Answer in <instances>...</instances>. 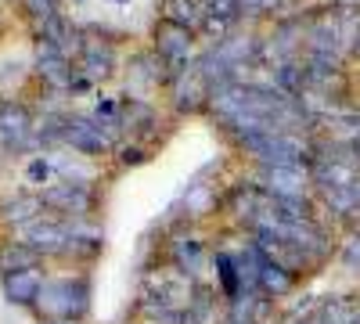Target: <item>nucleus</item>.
<instances>
[{
	"mask_svg": "<svg viewBox=\"0 0 360 324\" xmlns=\"http://www.w3.org/2000/svg\"><path fill=\"white\" fill-rule=\"evenodd\" d=\"M54 4H58V0H54Z\"/></svg>",
	"mask_w": 360,
	"mask_h": 324,
	"instance_id": "obj_20",
	"label": "nucleus"
},
{
	"mask_svg": "<svg viewBox=\"0 0 360 324\" xmlns=\"http://www.w3.org/2000/svg\"><path fill=\"white\" fill-rule=\"evenodd\" d=\"M155 51L162 58V65H173V72H180V65L191 54V29H180L173 22H162L155 29Z\"/></svg>",
	"mask_w": 360,
	"mask_h": 324,
	"instance_id": "obj_4",
	"label": "nucleus"
},
{
	"mask_svg": "<svg viewBox=\"0 0 360 324\" xmlns=\"http://www.w3.org/2000/svg\"><path fill=\"white\" fill-rule=\"evenodd\" d=\"M65 141L72 144L76 152L83 155H98L108 148V137L101 130V119H83V115H69V130H65Z\"/></svg>",
	"mask_w": 360,
	"mask_h": 324,
	"instance_id": "obj_5",
	"label": "nucleus"
},
{
	"mask_svg": "<svg viewBox=\"0 0 360 324\" xmlns=\"http://www.w3.org/2000/svg\"><path fill=\"white\" fill-rule=\"evenodd\" d=\"M86 278H65V281H51L40 288V310H47L51 317H79L86 310Z\"/></svg>",
	"mask_w": 360,
	"mask_h": 324,
	"instance_id": "obj_1",
	"label": "nucleus"
},
{
	"mask_svg": "<svg viewBox=\"0 0 360 324\" xmlns=\"http://www.w3.org/2000/svg\"><path fill=\"white\" fill-rule=\"evenodd\" d=\"M353 40H356V44H353V51L360 54V29H356V37H353Z\"/></svg>",
	"mask_w": 360,
	"mask_h": 324,
	"instance_id": "obj_18",
	"label": "nucleus"
},
{
	"mask_svg": "<svg viewBox=\"0 0 360 324\" xmlns=\"http://www.w3.org/2000/svg\"><path fill=\"white\" fill-rule=\"evenodd\" d=\"M112 47H98V44H86L83 47V72H90V76H108L112 72Z\"/></svg>",
	"mask_w": 360,
	"mask_h": 324,
	"instance_id": "obj_12",
	"label": "nucleus"
},
{
	"mask_svg": "<svg viewBox=\"0 0 360 324\" xmlns=\"http://www.w3.org/2000/svg\"><path fill=\"white\" fill-rule=\"evenodd\" d=\"M37 144V127L25 105L0 101V148L4 152H25Z\"/></svg>",
	"mask_w": 360,
	"mask_h": 324,
	"instance_id": "obj_2",
	"label": "nucleus"
},
{
	"mask_svg": "<svg viewBox=\"0 0 360 324\" xmlns=\"http://www.w3.org/2000/svg\"><path fill=\"white\" fill-rule=\"evenodd\" d=\"M65 130H69V119L62 115H47L37 130V144H54V141H65Z\"/></svg>",
	"mask_w": 360,
	"mask_h": 324,
	"instance_id": "obj_14",
	"label": "nucleus"
},
{
	"mask_svg": "<svg viewBox=\"0 0 360 324\" xmlns=\"http://www.w3.org/2000/svg\"><path fill=\"white\" fill-rule=\"evenodd\" d=\"M40 288L44 285H40V278L33 271H15V274L4 278V296L11 303H18V306H33L40 299Z\"/></svg>",
	"mask_w": 360,
	"mask_h": 324,
	"instance_id": "obj_7",
	"label": "nucleus"
},
{
	"mask_svg": "<svg viewBox=\"0 0 360 324\" xmlns=\"http://www.w3.org/2000/svg\"><path fill=\"white\" fill-rule=\"evenodd\" d=\"M25 245L37 256H54V252H72V234L62 223L51 220H33L25 223Z\"/></svg>",
	"mask_w": 360,
	"mask_h": 324,
	"instance_id": "obj_3",
	"label": "nucleus"
},
{
	"mask_svg": "<svg viewBox=\"0 0 360 324\" xmlns=\"http://www.w3.org/2000/svg\"><path fill=\"white\" fill-rule=\"evenodd\" d=\"M40 209H44V198L40 195H18L15 202L4 205V220L8 223H33V220H40L37 216Z\"/></svg>",
	"mask_w": 360,
	"mask_h": 324,
	"instance_id": "obj_10",
	"label": "nucleus"
},
{
	"mask_svg": "<svg viewBox=\"0 0 360 324\" xmlns=\"http://www.w3.org/2000/svg\"><path fill=\"white\" fill-rule=\"evenodd\" d=\"M29 181H33V184H47V176H51V166H47V159H33V162H29Z\"/></svg>",
	"mask_w": 360,
	"mask_h": 324,
	"instance_id": "obj_16",
	"label": "nucleus"
},
{
	"mask_svg": "<svg viewBox=\"0 0 360 324\" xmlns=\"http://www.w3.org/2000/svg\"><path fill=\"white\" fill-rule=\"evenodd\" d=\"M123 162L127 166H137V162H144V152L141 148H123Z\"/></svg>",
	"mask_w": 360,
	"mask_h": 324,
	"instance_id": "obj_17",
	"label": "nucleus"
},
{
	"mask_svg": "<svg viewBox=\"0 0 360 324\" xmlns=\"http://www.w3.org/2000/svg\"><path fill=\"white\" fill-rule=\"evenodd\" d=\"M33 263H37V252L25 242H8L0 249V278H8L15 271H33Z\"/></svg>",
	"mask_w": 360,
	"mask_h": 324,
	"instance_id": "obj_9",
	"label": "nucleus"
},
{
	"mask_svg": "<svg viewBox=\"0 0 360 324\" xmlns=\"http://www.w3.org/2000/svg\"><path fill=\"white\" fill-rule=\"evenodd\" d=\"M25 8H29V15H33V18H54L58 11H54V0H25Z\"/></svg>",
	"mask_w": 360,
	"mask_h": 324,
	"instance_id": "obj_15",
	"label": "nucleus"
},
{
	"mask_svg": "<svg viewBox=\"0 0 360 324\" xmlns=\"http://www.w3.org/2000/svg\"><path fill=\"white\" fill-rule=\"evenodd\" d=\"M202 18V8L198 0H169V11H166V22L180 25V29H191V22Z\"/></svg>",
	"mask_w": 360,
	"mask_h": 324,
	"instance_id": "obj_13",
	"label": "nucleus"
},
{
	"mask_svg": "<svg viewBox=\"0 0 360 324\" xmlns=\"http://www.w3.org/2000/svg\"><path fill=\"white\" fill-rule=\"evenodd\" d=\"M242 0H202V15L209 22H217V25H231L242 18Z\"/></svg>",
	"mask_w": 360,
	"mask_h": 324,
	"instance_id": "obj_11",
	"label": "nucleus"
},
{
	"mask_svg": "<svg viewBox=\"0 0 360 324\" xmlns=\"http://www.w3.org/2000/svg\"><path fill=\"white\" fill-rule=\"evenodd\" d=\"M263 176L270 181V191H274V198H299L303 195V181H299V169L295 166H270L263 169Z\"/></svg>",
	"mask_w": 360,
	"mask_h": 324,
	"instance_id": "obj_8",
	"label": "nucleus"
},
{
	"mask_svg": "<svg viewBox=\"0 0 360 324\" xmlns=\"http://www.w3.org/2000/svg\"><path fill=\"white\" fill-rule=\"evenodd\" d=\"M44 205H54L62 213H72V216H83L90 209V188L83 181H65V184H54L47 188L44 195Z\"/></svg>",
	"mask_w": 360,
	"mask_h": 324,
	"instance_id": "obj_6",
	"label": "nucleus"
},
{
	"mask_svg": "<svg viewBox=\"0 0 360 324\" xmlns=\"http://www.w3.org/2000/svg\"><path fill=\"white\" fill-rule=\"evenodd\" d=\"M115 4H127V0H115Z\"/></svg>",
	"mask_w": 360,
	"mask_h": 324,
	"instance_id": "obj_19",
	"label": "nucleus"
}]
</instances>
